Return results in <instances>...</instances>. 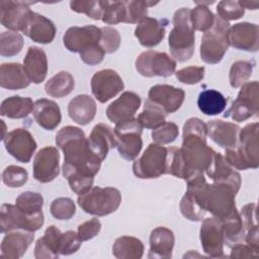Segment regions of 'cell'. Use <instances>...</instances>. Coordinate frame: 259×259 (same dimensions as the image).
Segmentation results:
<instances>
[{
	"instance_id": "obj_15",
	"label": "cell",
	"mask_w": 259,
	"mask_h": 259,
	"mask_svg": "<svg viewBox=\"0 0 259 259\" xmlns=\"http://www.w3.org/2000/svg\"><path fill=\"white\" fill-rule=\"evenodd\" d=\"M124 87L121 77L111 69L96 72L91 78V91L101 103L107 102L122 91Z\"/></svg>"
},
{
	"instance_id": "obj_9",
	"label": "cell",
	"mask_w": 259,
	"mask_h": 259,
	"mask_svg": "<svg viewBox=\"0 0 259 259\" xmlns=\"http://www.w3.org/2000/svg\"><path fill=\"white\" fill-rule=\"evenodd\" d=\"M143 126L135 117L115 123V148L123 159L132 161L138 157L143 147V140L141 138Z\"/></svg>"
},
{
	"instance_id": "obj_11",
	"label": "cell",
	"mask_w": 259,
	"mask_h": 259,
	"mask_svg": "<svg viewBox=\"0 0 259 259\" xmlns=\"http://www.w3.org/2000/svg\"><path fill=\"white\" fill-rule=\"evenodd\" d=\"M44 213L29 215L17 208L15 205L4 203L0 209L1 233H8L14 230L35 232L44 225Z\"/></svg>"
},
{
	"instance_id": "obj_18",
	"label": "cell",
	"mask_w": 259,
	"mask_h": 259,
	"mask_svg": "<svg viewBox=\"0 0 259 259\" xmlns=\"http://www.w3.org/2000/svg\"><path fill=\"white\" fill-rule=\"evenodd\" d=\"M228 42L237 50L255 53L259 49V27L255 23L239 22L230 26Z\"/></svg>"
},
{
	"instance_id": "obj_53",
	"label": "cell",
	"mask_w": 259,
	"mask_h": 259,
	"mask_svg": "<svg viewBox=\"0 0 259 259\" xmlns=\"http://www.w3.org/2000/svg\"><path fill=\"white\" fill-rule=\"evenodd\" d=\"M99 45L105 52V54H112L116 52L120 46L119 32L110 26L101 27V37Z\"/></svg>"
},
{
	"instance_id": "obj_37",
	"label": "cell",
	"mask_w": 259,
	"mask_h": 259,
	"mask_svg": "<svg viewBox=\"0 0 259 259\" xmlns=\"http://www.w3.org/2000/svg\"><path fill=\"white\" fill-rule=\"evenodd\" d=\"M256 203H248L241 209V218L245 228V241L256 252L259 251L258 225H257Z\"/></svg>"
},
{
	"instance_id": "obj_55",
	"label": "cell",
	"mask_w": 259,
	"mask_h": 259,
	"mask_svg": "<svg viewBox=\"0 0 259 259\" xmlns=\"http://www.w3.org/2000/svg\"><path fill=\"white\" fill-rule=\"evenodd\" d=\"M179 82L187 85H193L200 82L204 77V67L189 66L175 72Z\"/></svg>"
},
{
	"instance_id": "obj_36",
	"label": "cell",
	"mask_w": 259,
	"mask_h": 259,
	"mask_svg": "<svg viewBox=\"0 0 259 259\" xmlns=\"http://www.w3.org/2000/svg\"><path fill=\"white\" fill-rule=\"evenodd\" d=\"M112 254L119 259H140L144 254V244L138 238L121 236L115 240Z\"/></svg>"
},
{
	"instance_id": "obj_20",
	"label": "cell",
	"mask_w": 259,
	"mask_h": 259,
	"mask_svg": "<svg viewBox=\"0 0 259 259\" xmlns=\"http://www.w3.org/2000/svg\"><path fill=\"white\" fill-rule=\"evenodd\" d=\"M185 98V92L167 84H157L150 88L148 99L161 107L167 114L178 110Z\"/></svg>"
},
{
	"instance_id": "obj_8",
	"label": "cell",
	"mask_w": 259,
	"mask_h": 259,
	"mask_svg": "<svg viewBox=\"0 0 259 259\" xmlns=\"http://www.w3.org/2000/svg\"><path fill=\"white\" fill-rule=\"evenodd\" d=\"M169 148L150 144L143 155L133 164L134 174L141 179H154L168 174Z\"/></svg>"
},
{
	"instance_id": "obj_44",
	"label": "cell",
	"mask_w": 259,
	"mask_h": 259,
	"mask_svg": "<svg viewBox=\"0 0 259 259\" xmlns=\"http://www.w3.org/2000/svg\"><path fill=\"white\" fill-rule=\"evenodd\" d=\"M23 37L16 31H3L0 35V55L13 57L20 53L23 47Z\"/></svg>"
},
{
	"instance_id": "obj_6",
	"label": "cell",
	"mask_w": 259,
	"mask_h": 259,
	"mask_svg": "<svg viewBox=\"0 0 259 259\" xmlns=\"http://www.w3.org/2000/svg\"><path fill=\"white\" fill-rule=\"evenodd\" d=\"M79 206L86 212L103 217L114 212L121 202V194L114 187L94 186L77 198Z\"/></svg>"
},
{
	"instance_id": "obj_59",
	"label": "cell",
	"mask_w": 259,
	"mask_h": 259,
	"mask_svg": "<svg viewBox=\"0 0 259 259\" xmlns=\"http://www.w3.org/2000/svg\"><path fill=\"white\" fill-rule=\"evenodd\" d=\"M240 4L247 9H252V10H256L259 7V1H239Z\"/></svg>"
},
{
	"instance_id": "obj_24",
	"label": "cell",
	"mask_w": 259,
	"mask_h": 259,
	"mask_svg": "<svg viewBox=\"0 0 259 259\" xmlns=\"http://www.w3.org/2000/svg\"><path fill=\"white\" fill-rule=\"evenodd\" d=\"M87 139L90 149L101 161L106 158L109 150L116 147L114 130L105 123H97L94 125Z\"/></svg>"
},
{
	"instance_id": "obj_57",
	"label": "cell",
	"mask_w": 259,
	"mask_h": 259,
	"mask_svg": "<svg viewBox=\"0 0 259 259\" xmlns=\"http://www.w3.org/2000/svg\"><path fill=\"white\" fill-rule=\"evenodd\" d=\"M100 230H101L100 221L97 218H93L81 224L77 229V234L80 240L83 242V241L91 240L92 238L97 236Z\"/></svg>"
},
{
	"instance_id": "obj_10",
	"label": "cell",
	"mask_w": 259,
	"mask_h": 259,
	"mask_svg": "<svg viewBox=\"0 0 259 259\" xmlns=\"http://www.w3.org/2000/svg\"><path fill=\"white\" fill-rule=\"evenodd\" d=\"M259 83L257 81L246 82L241 86L237 99L227 110L225 117H231L235 121H244L259 112L258 93Z\"/></svg>"
},
{
	"instance_id": "obj_32",
	"label": "cell",
	"mask_w": 259,
	"mask_h": 259,
	"mask_svg": "<svg viewBox=\"0 0 259 259\" xmlns=\"http://www.w3.org/2000/svg\"><path fill=\"white\" fill-rule=\"evenodd\" d=\"M62 232L56 226L47 228L45 235L39 238L34 247V257L36 259H55L60 256L59 245Z\"/></svg>"
},
{
	"instance_id": "obj_33",
	"label": "cell",
	"mask_w": 259,
	"mask_h": 259,
	"mask_svg": "<svg viewBox=\"0 0 259 259\" xmlns=\"http://www.w3.org/2000/svg\"><path fill=\"white\" fill-rule=\"evenodd\" d=\"M205 174L212 182H228L241 186V175L233 169L220 153H215L213 161L210 167L205 171Z\"/></svg>"
},
{
	"instance_id": "obj_46",
	"label": "cell",
	"mask_w": 259,
	"mask_h": 259,
	"mask_svg": "<svg viewBox=\"0 0 259 259\" xmlns=\"http://www.w3.org/2000/svg\"><path fill=\"white\" fill-rule=\"evenodd\" d=\"M158 2L152 1H125V23H139L141 20L147 17L148 8L154 6Z\"/></svg>"
},
{
	"instance_id": "obj_22",
	"label": "cell",
	"mask_w": 259,
	"mask_h": 259,
	"mask_svg": "<svg viewBox=\"0 0 259 259\" xmlns=\"http://www.w3.org/2000/svg\"><path fill=\"white\" fill-rule=\"evenodd\" d=\"M208 137L220 147L228 150L235 149L241 127L233 122L212 119L206 122Z\"/></svg>"
},
{
	"instance_id": "obj_39",
	"label": "cell",
	"mask_w": 259,
	"mask_h": 259,
	"mask_svg": "<svg viewBox=\"0 0 259 259\" xmlns=\"http://www.w3.org/2000/svg\"><path fill=\"white\" fill-rule=\"evenodd\" d=\"M74 86V77L67 71H61L47 81L45 90L52 97L62 98L69 95L73 91Z\"/></svg>"
},
{
	"instance_id": "obj_17",
	"label": "cell",
	"mask_w": 259,
	"mask_h": 259,
	"mask_svg": "<svg viewBox=\"0 0 259 259\" xmlns=\"http://www.w3.org/2000/svg\"><path fill=\"white\" fill-rule=\"evenodd\" d=\"M60 172V154L55 147L40 149L33 160V177L40 183L53 181Z\"/></svg>"
},
{
	"instance_id": "obj_48",
	"label": "cell",
	"mask_w": 259,
	"mask_h": 259,
	"mask_svg": "<svg viewBox=\"0 0 259 259\" xmlns=\"http://www.w3.org/2000/svg\"><path fill=\"white\" fill-rule=\"evenodd\" d=\"M51 213L57 220H70L76 211L74 201L69 197H58L51 203Z\"/></svg>"
},
{
	"instance_id": "obj_35",
	"label": "cell",
	"mask_w": 259,
	"mask_h": 259,
	"mask_svg": "<svg viewBox=\"0 0 259 259\" xmlns=\"http://www.w3.org/2000/svg\"><path fill=\"white\" fill-rule=\"evenodd\" d=\"M33 108L34 102L31 98L14 95L2 101L0 113L2 116L19 119L26 117L29 113H31Z\"/></svg>"
},
{
	"instance_id": "obj_49",
	"label": "cell",
	"mask_w": 259,
	"mask_h": 259,
	"mask_svg": "<svg viewBox=\"0 0 259 259\" xmlns=\"http://www.w3.org/2000/svg\"><path fill=\"white\" fill-rule=\"evenodd\" d=\"M28 178L27 171L19 166L10 165L2 172V181L5 185L11 188L23 186Z\"/></svg>"
},
{
	"instance_id": "obj_34",
	"label": "cell",
	"mask_w": 259,
	"mask_h": 259,
	"mask_svg": "<svg viewBox=\"0 0 259 259\" xmlns=\"http://www.w3.org/2000/svg\"><path fill=\"white\" fill-rule=\"evenodd\" d=\"M221 221L223 224L224 242L227 246L232 248L234 245L245 241V228L237 207Z\"/></svg>"
},
{
	"instance_id": "obj_3",
	"label": "cell",
	"mask_w": 259,
	"mask_h": 259,
	"mask_svg": "<svg viewBox=\"0 0 259 259\" xmlns=\"http://www.w3.org/2000/svg\"><path fill=\"white\" fill-rule=\"evenodd\" d=\"M240 186L228 182L207 183L204 175L197 176L187 181V190L197 204L212 217L220 220L226 218L236 208L235 197Z\"/></svg>"
},
{
	"instance_id": "obj_27",
	"label": "cell",
	"mask_w": 259,
	"mask_h": 259,
	"mask_svg": "<svg viewBox=\"0 0 259 259\" xmlns=\"http://www.w3.org/2000/svg\"><path fill=\"white\" fill-rule=\"evenodd\" d=\"M175 243L173 232L165 227H158L151 232L150 250L148 257L169 259L172 257V251Z\"/></svg>"
},
{
	"instance_id": "obj_50",
	"label": "cell",
	"mask_w": 259,
	"mask_h": 259,
	"mask_svg": "<svg viewBox=\"0 0 259 259\" xmlns=\"http://www.w3.org/2000/svg\"><path fill=\"white\" fill-rule=\"evenodd\" d=\"M218 16L225 21L240 19L245 14L244 7L239 1H221L217 5Z\"/></svg>"
},
{
	"instance_id": "obj_51",
	"label": "cell",
	"mask_w": 259,
	"mask_h": 259,
	"mask_svg": "<svg viewBox=\"0 0 259 259\" xmlns=\"http://www.w3.org/2000/svg\"><path fill=\"white\" fill-rule=\"evenodd\" d=\"M70 8L77 13H84L88 17L94 20H101L102 17V7L101 1H71Z\"/></svg>"
},
{
	"instance_id": "obj_43",
	"label": "cell",
	"mask_w": 259,
	"mask_h": 259,
	"mask_svg": "<svg viewBox=\"0 0 259 259\" xmlns=\"http://www.w3.org/2000/svg\"><path fill=\"white\" fill-rule=\"evenodd\" d=\"M190 22L194 30L205 32L213 25L214 14L207 6L197 4L190 9Z\"/></svg>"
},
{
	"instance_id": "obj_2",
	"label": "cell",
	"mask_w": 259,
	"mask_h": 259,
	"mask_svg": "<svg viewBox=\"0 0 259 259\" xmlns=\"http://www.w3.org/2000/svg\"><path fill=\"white\" fill-rule=\"evenodd\" d=\"M207 127L200 118H188L183 124L181 148H169L168 174L186 182L210 167L217 152L206 144Z\"/></svg>"
},
{
	"instance_id": "obj_41",
	"label": "cell",
	"mask_w": 259,
	"mask_h": 259,
	"mask_svg": "<svg viewBox=\"0 0 259 259\" xmlns=\"http://www.w3.org/2000/svg\"><path fill=\"white\" fill-rule=\"evenodd\" d=\"M44 198L40 193L25 191L19 194L15 200V206L29 215L42 213Z\"/></svg>"
},
{
	"instance_id": "obj_45",
	"label": "cell",
	"mask_w": 259,
	"mask_h": 259,
	"mask_svg": "<svg viewBox=\"0 0 259 259\" xmlns=\"http://www.w3.org/2000/svg\"><path fill=\"white\" fill-rule=\"evenodd\" d=\"M254 65L249 61H237L235 62L229 74L230 84L233 88H238L245 84L253 73Z\"/></svg>"
},
{
	"instance_id": "obj_1",
	"label": "cell",
	"mask_w": 259,
	"mask_h": 259,
	"mask_svg": "<svg viewBox=\"0 0 259 259\" xmlns=\"http://www.w3.org/2000/svg\"><path fill=\"white\" fill-rule=\"evenodd\" d=\"M56 144L64 153L62 170L71 190L78 195L88 192L102 161L90 149L84 132L77 126H64L56 136Z\"/></svg>"
},
{
	"instance_id": "obj_29",
	"label": "cell",
	"mask_w": 259,
	"mask_h": 259,
	"mask_svg": "<svg viewBox=\"0 0 259 259\" xmlns=\"http://www.w3.org/2000/svg\"><path fill=\"white\" fill-rule=\"evenodd\" d=\"M97 106L95 100L87 94L75 96L68 104L70 118L80 125H86L95 117Z\"/></svg>"
},
{
	"instance_id": "obj_5",
	"label": "cell",
	"mask_w": 259,
	"mask_h": 259,
	"mask_svg": "<svg viewBox=\"0 0 259 259\" xmlns=\"http://www.w3.org/2000/svg\"><path fill=\"white\" fill-rule=\"evenodd\" d=\"M173 28L168 37L172 57L178 62H186L194 53V29L190 22V9L180 8L173 16Z\"/></svg>"
},
{
	"instance_id": "obj_23",
	"label": "cell",
	"mask_w": 259,
	"mask_h": 259,
	"mask_svg": "<svg viewBox=\"0 0 259 259\" xmlns=\"http://www.w3.org/2000/svg\"><path fill=\"white\" fill-rule=\"evenodd\" d=\"M22 32L33 41L46 45L54 40L56 26L49 18L32 11Z\"/></svg>"
},
{
	"instance_id": "obj_25",
	"label": "cell",
	"mask_w": 259,
	"mask_h": 259,
	"mask_svg": "<svg viewBox=\"0 0 259 259\" xmlns=\"http://www.w3.org/2000/svg\"><path fill=\"white\" fill-rule=\"evenodd\" d=\"M165 33V24L161 20L148 16L141 20L135 29V35L139 42L146 48H153L159 45Z\"/></svg>"
},
{
	"instance_id": "obj_52",
	"label": "cell",
	"mask_w": 259,
	"mask_h": 259,
	"mask_svg": "<svg viewBox=\"0 0 259 259\" xmlns=\"http://www.w3.org/2000/svg\"><path fill=\"white\" fill-rule=\"evenodd\" d=\"M180 210L183 217L192 222L201 221L204 218L205 211L197 204L194 198L187 192L180 201Z\"/></svg>"
},
{
	"instance_id": "obj_38",
	"label": "cell",
	"mask_w": 259,
	"mask_h": 259,
	"mask_svg": "<svg viewBox=\"0 0 259 259\" xmlns=\"http://www.w3.org/2000/svg\"><path fill=\"white\" fill-rule=\"evenodd\" d=\"M197 106L205 115H217L225 110L227 99L221 92L214 89H206L199 93Z\"/></svg>"
},
{
	"instance_id": "obj_7",
	"label": "cell",
	"mask_w": 259,
	"mask_h": 259,
	"mask_svg": "<svg viewBox=\"0 0 259 259\" xmlns=\"http://www.w3.org/2000/svg\"><path fill=\"white\" fill-rule=\"evenodd\" d=\"M229 22L214 15V22L210 29L204 32L200 42V59L206 64H218L224 58L229 48Z\"/></svg>"
},
{
	"instance_id": "obj_42",
	"label": "cell",
	"mask_w": 259,
	"mask_h": 259,
	"mask_svg": "<svg viewBox=\"0 0 259 259\" xmlns=\"http://www.w3.org/2000/svg\"><path fill=\"white\" fill-rule=\"evenodd\" d=\"M101 20L106 24L125 21V1H101Z\"/></svg>"
},
{
	"instance_id": "obj_26",
	"label": "cell",
	"mask_w": 259,
	"mask_h": 259,
	"mask_svg": "<svg viewBox=\"0 0 259 259\" xmlns=\"http://www.w3.org/2000/svg\"><path fill=\"white\" fill-rule=\"evenodd\" d=\"M33 239V232L16 231L7 233L1 243V256L10 259L22 257Z\"/></svg>"
},
{
	"instance_id": "obj_13",
	"label": "cell",
	"mask_w": 259,
	"mask_h": 259,
	"mask_svg": "<svg viewBox=\"0 0 259 259\" xmlns=\"http://www.w3.org/2000/svg\"><path fill=\"white\" fill-rule=\"evenodd\" d=\"M200 243L203 252L212 258L226 257L224 254V232L222 221L215 217L202 221L199 231Z\"/></svg>"
},
{
	"instance_id": "obj_56",
	"label": "cell",
	"mask_w": 259,
	"mask_h": 259,
	"mask_svg": "<svg viewBox=\"0 0 259 259\" xmlns=\"http://www.w3.org/2000/svg\"><path fill=\"white\" fill-rule=\"evenodd\" d=\"M79 54H80L81 60L85 64L89 66H94L102 62L105 52L103 51V49L99 44H93L88 48H86L85 50H83L82 52H80Z\"/></svg>"
},
{
	"instance_id": "obj_12",
	"label": "cell",
	"mask_w": 259,
	"mask_h": 259,
	"mask_svg": "<svg viewBox=\"0 0 259 259\" xmlns=\"http://www.w3.org/2000/svg\"><path fill=\"white\" fill-rule=\"evenodd\" d=\"M176 61L166 53L149 50L136 60V70L144 77H169L175 73Z\"/></svg>"
},
{
	"instance_id": "obj_40",
	"label": "cell",
	"mask_w": 259,
	"mask_h": 259,
	"mask_svg": "<svg viewBox=\"0 0 259 259\" xmlns=\"http://www.w3.org/2000/svg\"><path fill=\"white\" fill-rule=\"evenodd\" d=\"M167 113L158 105L147 99L145 101L143 111L138 115L137 119L143 127L155 130L165 122Z\"/></svg>"
},
{
	"instance_id": "obj_47",
	"label": "cell",
	"mask_w": 259,
	"mask_h": 259,
	"mask_svg": "<svg viewBox=\"0 0 259 259\" xmlns=\"http://www.w3.org/2000/svg\"><path fill=\"white\" fill-rule=\"evenodd\" d=\"M179 135L178 125L171 121H165L152 132V139L155 144L167 145L173 143Z\"/></svg>"
},
{
	"instance_id": "obj_16",
	"label": "cell",
	"mask_w": 259,
	"mask_h": 259,
	"mask_svg": "<svg viewBox=\"0 0 259 259\" xmlns=\"http://www.w3.org/2000/svg\"><path fill=\"white\" fill-rule=\"evenodd\" d=\"M33 2L2 0L0 2L1 24L11 31L23 30L31 14L29 5Z\"/></svg>"
},
{
	"instance_id": "obj_28",
	"label": "cell",
	"mask_w": 259,
	"mask_h": 259,
	"mask_svg": "<svg viewBox=\"0 0 259 259\" xmlns=\"http://www.w3.org/2000/svg\"><path fill=\"white\" fill-rule=\"evenodd\" d=\"M23 67L34 84L45 81L48 73V60L45 51L38 47H29L23 60Z\"/></svg>"
},
{
	"instance_id": "obj_30",
	"label": "cell",
	"mask_w": 259,
	"mask_h": 259,
	"mask_svg": "<svg viewBox=\"0 0 259 259\" xmlns=\"http://www.w3.org/2000/svg\"><path fill=\"white\" fill-rule=\"evenodd\" d=\"M33 116L36 123L48 131L55 130L62 119L59 105L55 101L46 98L37 99L34 102Z\"/></svg>"
},
{
	"instance_id": "obj_4",
	"label": "cell",
	"mask_w": 259,
	"mask_h": 259,
	"mask_svg": "<svg viewBox=\"0 0 259 259\" xmlns=\"http://www.w3.org/2000/svg\"><path fill=\"white\" fill-rule=\"evenodd\" d=\"M258 122L246 124L240 130L235 149L226 150L225 159L237 170L256 169L259 166Z\"/></svg>"
},
{
	"instance_id": "obj_19",
	"label": "cell",
	"mask_w": 259,
	"mask_h": 259,
	"mask_svg": "<svg viewBox=\"0 0 259 259\" xmlns=\"http://www.w3.org/2000/svg\"><path fill=\"white\" fill-rule=\"evenodd\" d=\"M101 28L95 25L69 27L64 36L63 42L66 49L72 53H80L93 44H99Z\"/></svg>"
},
{
	"instance_id": "obj_21",
	"label": "cell",
	"mask_w": 259,
	"mask_h": 259,
	"mask_svg": "<svg viewBox=\"0 0 259 259\" xmlns=\"http://www.w3.org/2000/svg\"><path fill=\"white\" fill-rule=\"evenodd\" d=\"M140 105L141 97L135 92L125 91L107 106L106 115L114 123L122 122L133 118Z\"/></svg>"
},
{
	"instance_id": "obj_58",
	"label": "cell",
	"mask_w": 259,
	"mask_h": 259,
	"mask_svg": "<svg viewBox=\"0 0 259 259\" xmlns=\"http://www.w3.org/2000/svg\"><path fill=\"white\" fill-rule=\"evenodd\" d=\"M258 252L251 248L248 244L244 245L243 243L236 244L232 247L230 258H257Z\"/></svg>"
},
{
	"instance_id": "obj_14",
	"label": "cell",
	"mask_w": 259,
	"mask_h": 259,
	"mask_svg": "<svg viewBox=\"0 0 259 259\" xmlns=\"http://www.w3.org/2000/svg\"><path fill=\"white\" fill-rule=\"evenodd\" d=\"M6 151L17 161L28 163L36 150V142L25 128H14L3 138Z\"/></svg>"
},
{
	"instance_id": "obj_54",
	"label": "cell",
	"mask_w": 259,
	"mask_h": 259,
	"mask_svg": "<svg viewBox=\"0 0 259 259\" xmlns=\"http://www.w3.org/2000/svg\"><path fill=\"white\" fill-rule=\"evenodd\" d=\"M81 244H82V241L80 240L76 232L67 231L65 233H62L60 245H59V254L70 255V254L76 253L79 250Z\"/></svg>"
},
{
	"instance_id": "obj_31",
	"label": "cell",
	"mask_w": 259,
	"mask_h": 259,
	"mask_svg": "<svg viewBox=\"0 0 259 259\" xmlns=\"http://www.w3.org/2000/svg\"><path fill=\"white\" fill-rule=\"evenodd\" d=\"M30 82L22 65L18 63H3L0 66V85L2 88L9 90L23 89Z\"/></svg>"
}]
</instances>
